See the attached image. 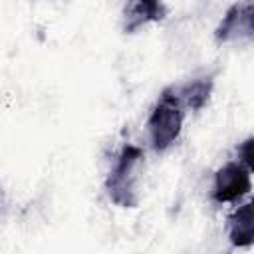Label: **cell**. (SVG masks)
Instances as JSON below:
<instances>
[{
  "instance_id": "cell-1",
  "label": "cell",
  "mask_w": 254,
  "mask_h": 254,
  "mask_svg": "<svg viewBox=\"0 0 254 254\" xmlns=\"http://www.w3.org/2000/svg\"><path fill=\"white\" fill-rule=\"evenodd\" d=\"M183 109L185 107L179 95L175 93V87L173 85L165 87L147 119V131H149L151 147L155 151H165L179 139L185 119Z\"/></svg>"
},
{
  "instance_id": "cell-2",
  "label": "cell",
  "mask_w": 254,
  "mask_h": 254,
  "mask_svg": "<svg viewBox=\"0 0 254 254\" xmlns=\"http://www.w3.org/2000/svg\"><path fill=\"white\" fill-rule=\"evenodd\" d=\"M143 161V149L135 145H123L119 151L115 165L107 177L105 189L109 192V198L123 206V208H133L137 204V194H135V169Z\"/></svg>"
},
{
  "instance_id": "cell-3",
  "label": "cell",
  "mask_w": 254,
  "mask_h": 254,
  "mask_svg": "<svg viewBox=\"0 0 254 254\" xmlns=\"http://www.w3.org/2000/svg\"><path fill=\"white\" fill-rule=\"evenodd\" d=\"M250 173L244 165L238 161H228L222 165L214 175V187H212V200L216 202H234L240 196L248 194L252 189Z\"/></svg>"
},
{
  "instance_id": "cell-4",
  "label": "cell",
  "mask_w": 254,
  "mask_h": 254,
  "mask_svg": "<svg viewBox=\"0 0 254 254\" xmlns=\"http://www.w3.org/2000/svg\"><path fill=\"white\" fill-rule=\"evenodd\" d=\"M252 12H254L252 2L232 4L214 32L216 42H232V40H240V38H252Z\"/></svg>"
},
{
  "instance_id": "cell-5",
  "label": "cell",
  "mask_w": 254,
  "mask_h": 254,
  "mask_svg": "<svg viewBox=\"0 0 254 254\" xmlns=\"http://www.w3.org/2000/svg\"><path fill=\"white\" fill-rule=\"evenodd\" d=\"M165 16H167V6L163 2H153V0L129 2L123 10V18H125L123 30L127 34H131L137 28L145 26L147 22H159Z\"/></svg>"
},
{
  "instance_id": "cell-6",
  "label": "cell",
  "mask_w": 254,
  "mask_h": 254,
  "mask_svg": "<svg viewBox=\"0 0 254 254\" xmlns=\"http://www.w3.org/2000/svg\"><path fill=\"white\" fill-rule=\"evenodd\" d=\"M173 87H175V93L179 95L183 107L198 111L206 105V101L212 93V77H198V79L187 81L183 85H173Z\"/></svg>"
},
{
  "instance_id": "cell-7",
  "label": "cell",
  "mask_w": 254,
  "mask_h": 254,
  "mask_svg": "<svg viewBox=\"0 0 254 254\" xmlns=\"http://www.w3.org/2000/svg\"><path fill=\"white\" fill-rule=\"evenodd\" d=\"M252 202L238 206L228 216V238L232 246H250L252 244Z\"/></svg>"
},
{
  "instance_id": "cell-8",
  "label": "cell",
  "mask_w": 254,
  "mask_h": 254,
  "mask_svg": "<svg viewBox=\"0 0 254 254\" xmlns=\"http://www.w3.org/2000/svg\"><path fill=\"white\" fill-rule=\"evenodd\" d=\"M238 163L244 165L248 171L254 167V155H252V137H248L244 143L238 145Z\"/></svg>"
}]
</instances>
